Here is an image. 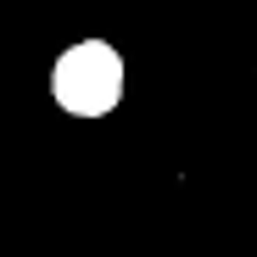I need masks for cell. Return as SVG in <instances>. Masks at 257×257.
<instances>
[{
  "instance_id": "1",
  "label": "cell",
  "mask_w": 257,
  "mask_h": 257,
  "mask_svg": "<svg viewBox=\"0 0 257 257\" xmlns=\"http://www.w3.org/2000/svg\"><path fill=\"white\" fill-rule=\"evenodd\" d=\"M51 95L73 117H106L123 101V56L106 39H84V45L62 51L51 73Z\"/></svg>"
}]
</instances>
